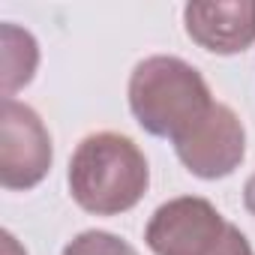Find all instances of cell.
<instances>
[{"label":"cell","mask_w":255,"mask_h":255,"mask_svg":"<svg viewBox=\"0 0 255 255\" xmlns=\"http://www.w3.org/2000/svg\"><path fill=\"white\" fill-rule=\"evenodd\" d=\"M177 159L201 180H219L228 177L246 153V132L240 117L216 102L213 111L195 126L192 132H186L180 141H174Z\"/></svg>","instance_id":"5"},{"label":"cell","mask_w":255,"mask_h":255,"mask_svg":"<svg viewBox=\"0 0 255 255\" xmlns=\"http://www.w3.org/2000/svg\"><path fill=\"white\" fill-rule=\"evenodd\" d=\"M150 183L144 153L120 132L87 135L69 159V192L75 204L96 216L132 210Z\"/></svg>","instance_id":"1"},{"label":"cell","mask_w":255,"mask_h":255,"mask_svg":"<svg viewBox=\"0 0 255 255\" xmlns=\"http://www.w3.org/2000/svg\"><path fill=\"white\" fill-rule=\"evenodd\" d=\"M63 255H138L126 240L108 231H81L75 240L66 243Z\"/></svg>","instance_id":"8"},{"label":"cell","mask_w":255,"mask_h":255,"mask_svg":"<svg viewBox=\"0 0 255 255\" xmlns=\"http://www.w3.org/2000/svg\"><path fill=\"white\" fill-rule=\"evenodd\" d=\"M0 45H3V99H12V93L33 78L39 48L36 39L15 24H0Z\"/></svg>","instance_id":"7"},{"label":"cell","mask_w":255,"mask_h":255,"mask_svg":"<svg viewBox=\"0 0 255 255\" xmlns=\"http://www.w3.org/2000/svg\"><path fill=\"white\" fill-rule=\"evenodd\" d=\"M144 240L153 255H252L243 231L198 195L159 204L147 222Z\"/></svg>","instance_id":"3"},{"label":"cell","mask_w":255,"mask_h":255,"mask_svg":"<svg viewBox=\"0 0 255 255\" xmlns=\"http://www.w3.org/2000/svg\"><path fill=\"white\" fill-rule=\"evenodd\" d=\"M51 168V135L39 114L3 99L0 108V183L6 189H33Z\"/></svg>","instance_id":"4"},{"label":"cell","mask_w":255,"mask_h":255,"mask_svg":"<svg viewBox=\"0 0 255 255\" xmlns=\"http://www.w3.org/2000/svg\"><path fill=\"white\" fill-rule=\"evenodd\" d=\"M243 204H246V210L255 216V174L246 180V186H243Z\"/></svg>","instance_id":"9"},{"label":"cell","mask_w":255,"mask_h":255,"mask_svg":"<svg viewBox=\"0 0 255 255\" xmlns=\"http://www.w3.org/2000/svg\"><path fill=\"white\" fill-rule=\"evenodd\" d=\"M207 81L180 57L156 54L141 60L129 78V108L150 135L180 141L213 111Z\"/></svg>","instance_id":"2"},{"label":"cell","mask_w":255,"mask_h":255,"mask_svg":"<svg viewBox=\"0 0 255 255\" xmlns=\"http://www.w3.org/2000/svg\"><path fill=\"white\" fill-rule=\"evenodd\" d=\"M3 246H6V255H24V252L18 249V243H15V237H12L9 231L3 234Z\"/></svg>","instance_id":"10"},{"label":"cell","mask_w":255,"mask_h":255,"mask_svg":"<svg viewBox=\"0 0 255 255\" xmlns=\"http://www.w3.org/2000/svg\"><path fill=\"white\" fill-rule=\"evenodd\" d=\"M186 36L213 54H237L255 42V0L189 3L183 9Z\"/></svg>","instance_id":"6"}]
</instances>
